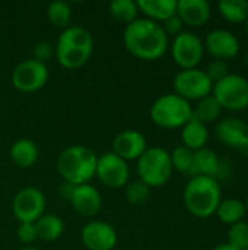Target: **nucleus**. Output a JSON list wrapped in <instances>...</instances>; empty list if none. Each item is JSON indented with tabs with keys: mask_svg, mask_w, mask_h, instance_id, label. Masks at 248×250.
<instances>
[{
	"mask_svg": "<svg viewBox=\"0 0 248 250\" xmlns=\"http://www.w3.org/2000/svg\"><path fill=\"white\" fill-rule=\"evenodd\" d=\"M244 204H246V208H247V212H248V195H247V198H246V202H244Z\"/></svg>",
	"mask_w": 248,
	"mask_h": 250,
	"instance_id": "nucleus-40",
	"label": "nucleus"
},
{
	"mask_svg": "<svg viewBox=\"0 0 248 250\" xmlns=\"http://www.w3.org/2000/svg\"><path fill=\"white\" fill-rule=\"evenodd\" d=\"M80 239L88 250H113L118 243V234L115 229L101 220H94L85 224Z\"/></svg>",
	"mask_w": 248,
	"mask_h": 250,
	"instance_id": "nucleus-14",
	"label": "nucleus"
},
{
	"mask_svg": "<svg viewBox=\"0 0 248 250\" xmlns=\"http://www.w3.org/2000/svg\"><path fill=\"white\" fill-rule=\"evenodd\" d=\"M9 155L12 163L19 168H29L32 167L39 157V149L32 139L20 138L15 141L9 149Z\"/></svg>",
	"mask_w": 248,
	"mask_h": 250,
	"instance_id": "nucleus-21",
	"label": "nucleus"
},
{
	"mask_svg": "<svg viewBox=\"0 0 248 250\" xmlns=\"http://www.w3.org/2000/svg\"><path fill=\"white\" fill-rule=\"evenodd\" d=\"M37 237L42 242H56L64 233V223L58 215L44 214L35 223Z\"/></svg>",
	"mask_w": 248,
	"mask_h": 250,
	"instance_id": "nucleus-23",
	"label": "nucleus"
},
{
	"mask_svg": "<svg viewBox=\"0 0 248 250\" xmlns=\"http://www.w3.org/2000/svg\"><path fill=\"white\" fill-rule=\"evenodd\" d=\"M149 114L151 120L162 129H181L193 117V105L172 92L156 98Z\"/></svg>",
	"mask_w": 248,
	"mask_h": 250,
	"instance_id": "nucleus-5",
	"label": "nucleus"
},
{
	"mask_svg": "<svg viewBox=\"0 0 248 250\" xmlns=\"http://www.w3.org/2000/svg\"><path fill=\"white\" fill-rule=\"evenodd\" d=\"M212 250H237L235 248H232L231 245H228V243H221V245H218V246H215Z\"/></svg>",
	"mask_w": 248,
	"mask_h": 250,
	"instance_id": "nucleus-36",
	"label": "nucleus"
},
{
	"mask_svg": "<svg viewBox=\"0 0 248 250\" xmlns=\"http://www.w3.org/2000/svg\"><path fill=\"white\" fill-rule=\"evenodd\" d=\"M244 60H246V63H247V66H248V50L246 51V56H244Z\"/></svg>",
	"mask_w": 248,
	"mask_h": 250,
	"instance_id": "nucleus-39",
	"label": "nucleus"
},
{
	"mask_svg": "<svg viewBox=\"0 0 248 250\" xmlns=\"http://www.w3.org/2000/svg\"><path fill=\"white\" fill-rule=\"evenodd\" d=\"M193 151L180 145V146H175L171 152H170V157H171V164H172V168L177 170L178 173H183V174H187L191 177V173H193Z\"/></svg>",
	"mask_w": 248,
	"mask_h": 250,
	"instance_id": "nucleus-29",
	"label": "nucleus"
},
{
	"mask_svg": "<svg viewBox=\"0 0 248 250\" xmlns=\"http://www.w3.org/2000/svg\"><path fill=\"white\" fill-rule=\"evenodd\" d=\"M212 95L221 104L222 110L243 111L248 108V79L238 73H229L213 83Z\"/></svg>",
	"mask_w": 248,
	"mask_h": 250,
	"instance_id": "nucleus-7",
	"label": "nucleus"
},
{
	"mask_svg": "<svg viewBox=\"0 0 248 250\" xmlns=\"http://www.w3.org/2000/svg\"><path fill=\"white\" fill-rule=\"evenodd\" d=\"M212 7L206 0H177V16L190 28H200L210 19Z\"/></svg>",
	"mask_w": 248,
	"mask_h": 250,
	"instance_id": "nucleus-19",
	"label": "nucleus"
},
{
	"mask_svg": "<svg viewBox=\"0 0 248 250\" xmlns=\"http://www.w3.org/2000/svg\"><path fill=\"white\" fill-rule=\"evenodd\" d=\"M110 13L117 22L129 25L137 19V15H139L137 1H134V0H113L110 3Z\"/></svg>",
	"mask_w": 248,
	"mask_h": 250,
	"instance_id": "nucleus-28",
	"label": "nucleus"
},
{
	"mask_svg": "<svg viewBox=\"0 0 248 250\" xmlns=\"http://www.w3.org/2000/svg\"><path fill=\"white\" fill-rule=\"evenodd\" d=\"M161 25H162V28H164V31H165V34L168 37H177V35H180L184 31L183 29L184 28V23H183V21L177 15L171 16L170 19H167Z\"/></svg>",
	"mask_w": 248,
	"mask_h": 250,
	"instance_id": "nucleus-35",
	"label": "nucleus"
},
{
	"mask_svg": "<svg viewBox=\"0 0 248 250\" xmlns=\"http://www.w3.org/2000/svg\"><path fill=\"white\" fill-rule=\"evenodd\" d=\"M32 54H34L32 59L45 63L51 56H54V45L48 41H38L32 48Z\"/></svg>",
	"mask_w": 248,
	"mask_h": 250,
	"instance_id": "nucleus-34",
	"label": "nucleus"
},
{
	"mask_svg": "<svg viewBox=\"0 0 248 250\" xmlns=\"http://www.w3.org/2000/svg\"><path fill=\"white\" fill-rule=\"evenodd\" d=\"M203 44L205 51H208L213 59L225 62L237 57L241 48L238 37L232 31L225 28H216L209 31Z\"/></svg>",
	"mask_w": 248,
	"mask_h": 250,
	"instance_id": "nucleus-15",
	"label": "nucleus"
},
{
	"mask_svg": "<svg viewBox=\"0 0 248 250\" xmlns=\"http://www.w3.org/2000/svg\"><path fill=\"white\" fill-rule=\"evenodd\" d=\"M48 67L35 59H26L18 63L12 72V85L25 94L37 92L48 82Z\"/></svg>",
	"mask_w": 248,
	"mask_h": 250,
	"instance_id": "nucleus-10",
	"label": "nucleus"
},
{
	"mask_svg": "<svg viewBox=\"0 0 248 250\" xmlns=\"http://www.w3.org/2000/svg\"><path fill=\"white\" fill-rule=\"evenodd\" d=\"M246 214H247L246 204L237 198H227V199L222 198V201L215 212V215L219 218V221L229 227L243 221Z\"/></svg>",
	"mask_w": 248,
	"mask_h": 250,
	"instance_id": "nucleus-24",
	"label": "nucleus"
},
{
	"mask_svg": "<svg viewBox=\"0 0 248 250\" xmlns=\"http://www.w3.org/2000/svg\"><path fill=\"white\" fill-rule=\"evenodd\" d=\"M218 10L221 16L232 23L246 22L248 18L247 0H221L218 3Z\"/></svg>",
	"mask_w": 248,
	"mask_h": 250,
	"instance_id": "nucleus-27",
	"label": "nucleus"
},
{
	"mask_svg": "<svg viewBox=\"0 0 248 250\" xmlns=\"http://www.w3.org/2000/svg\"><path fill=\"white\" fill-rule=\"evenodd\" d=\"M69 202L79 215L88 218L95 217L102 207V198L99 190L89 183L76 186Z\"/></svg>",
	"mask_w": 248,
	"mask_h": 250,
	"instance_id": "nucleus-17",
	"label": "nucleus"
},
{
	"mask_svg": "<svg viewBox=\"0 0 248 250\" xmlns=\"http://www.w3.org/2000/svg\"><path fill=\"white\" fill-rule=\"evenodd\" d=\"M124 189H126V199L132 205H143L148 202V199L151 196V188L146 186L140 180L127 183V186Z\"/></svg>",
	"mask_w": 248,
	"mask_h": 250,
	"instance_id": "nucleus-30",
	"label": "nucleus"
},
{
	"mask_svg": "<svg viewBox=\"0 0 248 250\" xmlns=\"http://www.w3.org/2000/svg\"><path fill=\"white\" fill-rule=\"evenodd\" d=\"M19 250H38V249H35V248H29V246H26V248H22V249H19Z\"/></svg>",
	"mask_w": 248,
	"mask_h": 250,
	"instance_id": "nucleus-37",
	"label": "nucleus"
},
{
	"mask_svg": "<svg viewBox=\"0 0 248 250\" xmlns=\"http://www.w3.org/2000/svg\"><path fill=\"white\" fill-rule=\"evenodd\" d=\"M98 155L88 146L70 145L64 148L56 161V168L63 182L79 186L95 177Z\"/></svg>",
	"mask_w": 248,
	"mask_h": 250,
	"instance_id": "nucleus-4",
	"label": "nucleus"
},
{
	"mask_svg": "<svg viewBox=\"0 0 248 250\" xmlns=\"http://www.w3.org/2000/svg\"><path fill=\"white\" fill-rule=\"evenodd\" d=\"M136 163L139 180L151 189L167 185L174 173L170 152L161 146H148Z\"/></svg>",
	"mask_w": 248,
	"mask_h": 250,
	"instance_id": "nucleus-6",
	"label": "nucleus"
},
{
	"mask_svg": "<svg viewBox=\"0 0 248 250\" xmlns=\"http://www.w3.org/2000/svg\"><path fill=\"white\" fill-rule=\"evenodd\" d=\"M206 75L208 78L216 83L219 82L221 79H224L225 76H228L231 72H229V66H228V62L225 60H219V59H213L208 63V67H206Z\"/></svg>",
	"mask_w": 248,
	"mask_h": 250,
	"instance_id": "nucleus-32",
	"label": "nucleus"
},
{
	"mask_svg": "<svg viewBox=\"0 0 248 250\" xmlns=\"http://www.w3.org/2000/svg\"><path fill=\"white\" fill-rule=\"evenodd\" d=\"M222 111L224 110H222L221 104L216 101V98L212 94L202 98L200 101H197V104L193 107V116L205 125L218 122Z\"/></svg>",
	"mask_w": 248,
	"mask_h": 250,
	"instance_id": "nucleus-25",
	"label": "nucleus"
},
{
	"mask_svg": "<svg viewBox=\"0 0 248 250\" xmlns=\"http://www.w3.org/2000/svg\"><path fill=\"white\" fill-rule=\"evenodd\" d=\"M47 19L50 21V23L57 28L64 31L66 28H69L72 25V7L69 3L63 1V0H56L51 1L47 6Z\"/></svg>",
	"mask_w": 248,
	"mask_h": 250,
	"instance_id": "nucleus-26",
	"label": "nucleus"
},
{
	"mask_svg": "<svg viewBox=\"0 0 248 250\" xmlns=\"http://www.w3.org/2000/svg\"><path fill=\"white\" fill-rule=\"evenodd\" d=\"M123 44L136 59L155 62L170 50V37L165 34L161 23L146 18H137L126 25Z\"/></svg>",
	"mask_w": 248,
	"mask_h": 250,
	"instance_id": "nucleus-1",
	"label": "nucleus"
},
{
	"mask_svg": "<svg viewBox=\"0 0 248 250\" xmlns=\"http://www.w3.org/2000/svg\"><path fill=\"white\" fill-rule=\"evenodd\" d=\"M215 136L221 144L244 155H248V123L238 117L219 119L215 126Z\"/></svg>",
	"mask_w": 248,
	"mask_h": 250,
	"instance_id": "nucleus-13",
	"label": "nucleus"
},
{
	"mask_svg": "<svg viewBox=\"0 0 248 250\" xmlns=\"http://www.w3.org/2000/svg\"><path fill=\"white\" fill-rule=\"evenodd\" d=\"M225 167L227 163H224L218 154L210 148H202L199 151H194L193 154V173L194 176H206L216 179L218 182L225 177Z\"/></svg>",
	"mask_w": 248,
	"mask_h": 250,
	"instance_id": "nucleus-18",
	"label": "nucleus"
},
{
	"mask_svg": "<svg viewBox=\"0 0 248 250\" xmlns=\"http://www.w3.org/2000/svg\"><path fill=\"white\" fill-rule=\"evenodd\" d=\"M174 94L184 98L186 101H200L202 98L212 94L213 82L208 78L206 72L196 67L180 70L172 81Z\"/></svg>",
	"mask_w": 248,
	"mask_h": 250,
	"instance_id": "nucleus-9",
	"label": "nucleus"
},
{
	"mask_svg": "<svg viewBox=\"0 0 248 250\" xmlns=\"http://www.w3.org/2000/svg\"><path fill=\"white\" fill-rule=\"evenodd\" d=\"M95 176L105 188L120 189L127 186L130 179V168L124 160L110 151L98 157Z\"/></svg>",
	"mask_w": 248,
	"mask_h": 250,
	"instance_id": "nucleus-12",
	"label": "nucleus"
},
{
	"mask_svg": "<svg viewBox=\"0 0 248 250\" xmlns=\"http://www.w3.org/2000/svg\"><path fill=\"white\" fill-rule=\"evenodd\" d=\"M209 141V129L208 125L197 120L194 116L181 127V145L194 151L206 148Z\"/></svg>",
	"mask_w": 248,
	"mask_h": 250,
	"instance_id": "nucleus-20",
	"label": "nucleus"
},
{
	"mask_svg": "<svg viewBox=\"0 0 248 250\" xmlns=\"http://www.w3.org/2000/svg\"><path fill=\"white\" fill-rule=\"evenodd\" d=\"M244 23H246V34H247V38H248V18H247V21H246Z\"/></svg>",
	"mask_w": 248,
	"mask_h": 250,
	"instance_id": "nucleus-38",
	"label": "nucleus"
},
{
	"mask_svg": "<svg viewBox=\"0 0 248 250\" xmlns=\"http://www.w3.org/2000/svg\"><path fill=\"white\" fill-rule=\"evenodd\" d=\"M148 149V141L145 135L134 129H126L120 132L111 144V152L121 160L132 161L139 160L142 154Z\"/></svg>",
	"mask_w": 248,
	"mask_h": 250,
	"instance_id": "nucleus-16",
	"label": "nucleus"
},
{
	"mask_svg": "<svg viewBox=\"0 0 248 250\" xmlns=\"http://www.w3.org/2000/svg\"><path fill=\"white\" fill-rule=\"evenodd\" d=\"M45 205L47 202L44 193L34 186H28L15 195L12 201V212L19 224L35 223L45 214Z\"/></svg>",
	"mask_w": 248,
	"mask_h": 250,
	"instance_id": "nucleus-11",
	"label": "nucleus"
},
{
	"mask_svg": "<svg viewBox=\"0 0 248 250\" xmlns=\"http://www.w3.org/2000/svg\"><path fill=\"white\" fill-rule=\"evenodd\" d=\"M228 245L237 250H248V223L240 221L228 230Z\"/></svg>",
	"mask_w": 248,
	"mask_h": 250,
	"instance_id": "nucleus-31",
	"label": "nucleus"
},
{
	"mask_svg": "<svg viewBox=\"0 0 248 250\" xmlns=\"http://www.w3.org/2000/svg\"><path fill=\"white\" fill-rule=\"evenodd\" d=\"M137 7L146 19L158 23L177 15V0H137Z\"/></svg>",
	"mask_w": 248,
	"mask_h": 250,
	"instance_id": "nucleus-22",
	"label": "nucleus"
},
{
	"mask_svg": "<svg viewBox=\"0 0 248 250\" xmlns=\"http://www.w3.org/2000/svg\"><path fill=\"white\" fill-rule=\"evenodd\" d=\"M16 234H18L19 242L23 243V245H32L35 240H38L34 223H22V224H19Z\"/></svg>",
	"mask_w": 248,
	"mask_h": 250,
	"instance_id": "nucleus-33",
	"label": "nucleus"
},
{
	"mask_svg": "<svg viewBox=\"0 0 248 250\" xmlns=\"http://www.w3.org/2000/svg\"><path fill=\"white\" fill-rule=\"evenodd\" d=\"M170 51L174 63L181 70L196 69L205 56V44L197 34L191 31H183L180 35L174 37Z\"/></svg>",
	"mask_w": 248,
	"mask_h": 250,
	"instance_id": "nucleus-8",
	"label": "nucleus"
},
{
	"mask_svg": "<svg viewBox=\"0 0 248 250\" xmlns=\"http://www.w3.org/2000/svg\"><path fill=\"white\" fill-rule=\"evenodd\" d=\"M222 201L221 185L216 179L206 176L190 177L184 190L183 202L186 209L196 218H209L215 215Z\"/></svg>",
	"mask_w": 248,
	"mask_h": 250,
	"instance_id": "nucleus-3",
	"label": "nucleus"
},
{
	"mask_svg": "<svg viewBox=\"0 0 248 250\" xmlns=\"http://www.w3.org/2000/svg\"><path fill=\"white\" fill-rule=\"evenodd\" d=\"M94 51V38L82 26L70 25L61 31L56 45L54 57L66 69H79L88 63Z\"/></svg>",
	"mask_w": 248,
	"mask_h": 250,
	"instance_id": "nucleus-2",
	"label": "nucleus"
}]
</instances>
